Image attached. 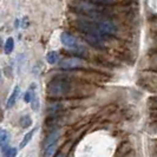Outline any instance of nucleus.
Here are the masks:
<instances>
[{"label":"nucleus","mask_w":157,"mask_h":157,"mask_svg":"<svg viewBox=\"0 0 157 157\" xmlns=\"http://www.w3.org/2000/svg\"><path fill=\"white\" fill-rule=\"evenodd\" d=\"M71 84L64 78H56L51 80L47 85V94L53 98H60L70 92Z\"/></svg>","instance_id":"nucleus-1"},{"label":"nucleus","mask_w":157,"mask_h":157,"mask_svg":"<svg viewBox=\"0 0 157 157\" xmlns=\"http://www.w3.org/2000/svg\"><path fill=\"white\" fill-rule=\"evenodd\" d=\"M97 29L99 33L103 37H108V36H115L117 33V27L116 25L112 23L109 19H101L97 24Z\"/></svg>","instance_id":"nucleus-2"},{"label":"nucleus","mask_w":157,"mask_h":157,"mask_svg":"<svg viewBox=\"0 0 157 157\" xmlns=\"http://www.w3.org/2000/svg\"><path fill=\"white\" fill-rule=\"evenodd\" d=\"M85 60H83L82 58H77V57H70V58H65L63 59L59 66L64 69V70H75V69H79L83 67L85 65Z\"/></svg>","instance_id":"nucleus-3"},{"label":"nucleus","mask_w":157,"mask_h":157,"mask_svg":"<svg viewBox=\"0 0 157 157\" xmlns=\"http://www.w3.org/2000/svg\"><path fill=\"white\" fill-rule=\"evenodd\" d=\"M60 40H62V43H63L65 46L71 47V48L78 45L77 38L75 36H72L71 33H69V32H63L62 36H60Z\"/></svg>","instance_id":"nucleus-4"},{"label":"nucleus","mask_w":157,"mask_h":157,"mask_svg":"<svg viewBox=\"0 0 157 157\" xmlns=\"http://www.w3.org/2000/svg\"><path fill=\"white\" fill-rule=\"evenodd\" d=\"M19 94H20V87H19V86H16L14 89H13V92L11 94L10 98L7 99V104H6V108H7V109H11V108H12V106H13V105L16 104L17 98H18Z\"/></svg>","instance_id":"nucleus-5"},{"label":"nucleus","mask_w":157,"mask_h":157,"mask_svg":"<svg viewBox=\"0 0 157 157\" xmlns=\"http://www.w3.org/2000/svg\"><path fill=\"white\" fill-rule=\"evenodd\" d=\"M59 135H60V132H59L58 130H56V131H53V132H51V134L48 135L47 138L45 140V148L57 143L58 138H59Z\"/></svg>","instance_id":"nucleus-6"},{"label":"nucleus","mask_w":157,"mask_h":157,"mask_svg":"<svg viewBox=\"0 0 157 157\" xmlns=\"http://www.w3.org/2000/svg\"><path fill=\"white\" fill-rule=\"evenodd\" d=\"M58 59H59V55L56 51H51V52H48L46 55L47 63L51 64V65H55V64L58 63Z\"/></svg>","instance_id":"nucleus-7"},{"label":"nucleus","mask_w":157,"mask_h":157,"mask_svg":"<svg viewBox=\"0 0 157 157\" xmlns=\"http://www.w3.org/2000/svg\"><path fill=\"white\" fill-rule=\"evenodd\" d=\"M37 130H38V129H37V128H34V129H32L31 131H29L27 134L24 136L23 141H21V143H20V148H25V147L29 144V142L31 141V138H32V136H33V134H34Z\"/></svg>","instance_id":"nucleus-8"},{"label":"nucleus","mask_w":157,"mask_h":157,"mask_svg":"<svg viewBox=\"0 0 157 157\" xmlns=\"http://www.w3.org/2000/svg\"><path fill=\"white\" fill-rule=\"evenodd\" d=\"M10 142V134H8L6 130L4 129H0V143L2 147H6Z\"/></svg>","instance_id":"nucleus-9"},{"label":"nucleus","mask_w":157,"mask_h":157,"mask_svg":"<svg viewBox=\"0 0 157 157\" xmlns=\"http://www.w3.org/2000/svg\"><path fill=\"white\" fill-rule=\"evenodd\" d=\"M4 47H5L4 51H5L6 55L12 53V51H13V48H14V40H13V38H7V40L5 41V46Z\"/></svg>","instance_id":"nucleus-10"},{"label":"nucleus","mask_w":157,"mask_h":157,"mask_svg":"<svg viewBox=\"0 0 157 157\" xmlns=\"http://www.w3.org/2000/svg\"><path fill=\"white\" fill-rule=\"evenodd\" d=\"M56 150H57V143L50 145V147H46L44 150V157H52L55 155Z\"/></svg>","instance_id":"nucleus-11"},{"label":"nucleus","mask_w":157,"mask_h":157,"mask_svg":"<svg viewBox=\"0 0 157 157\" xmlns=\"http://www.w3.org/2000/svg\"><path fill=\"white\" fill-rule=\"evenodd\" d=\"M19 123H20V126H21V128H29V126L32 124V119L29 115H26V116H23V117L20 118Z\"/></svg>","instance_id":"nucleus-12"},{"label":"nucleus","mask_w":157,"mask_h":157,"mask_svg":"<svg viewBox=\"0 0 157 157\" xmlns=\"http://www.w3.org/2000/svg\"><path fill=\"white\" fill-rule=\"evenodd\" d=\"M18 150L14 149V148H10V149L5 150L4 152V157H16Z\"/></svg>","instance_id":"nucleus-13"},{"label":"nucleus","mask_w":157,"mask_h":157,"mask_svg":"<svg viewBox=\"0 0 157 157\" xmlns=\"http://www.w3.org/2000/svg\"><path fill=\"white\" fill-rule=\"evenodd\" d=\"M33 96H34V94H33V91H32V90H29V91L25 94V96H24V101L26 103H30L32 101V98H33Z\"/></svg>","instance_id":"nucleus-14"},{"label":"nucleus","mask_w":157,"mask_h":157,"mask_svg":"<svg viewBox=\"0 0 157 157\" xmlns=\"http://www.w3.org/2000/svg\"><path fill=\"white\" fill-rule=\"evenodd\" d=\"M32 109L33 110H38L39 109V102H38V99L36 101V99H32Z\"/></svg>","instance_id":"nucleus-15"},{"label":"nucleus","mask_w":157,"mask_h":157,"mask_svg":"<svg viewBox=\"0 0 157 157\" xmlns=\"http://www.w3.org/2000/svg\"><path fill=\"white\" fill-rule=\"evenodd\" d=\"M56 157H65V155L64 154H59V155H57Z\"/></svg>","instance_id":"nucleus-16"}]
</instances>
